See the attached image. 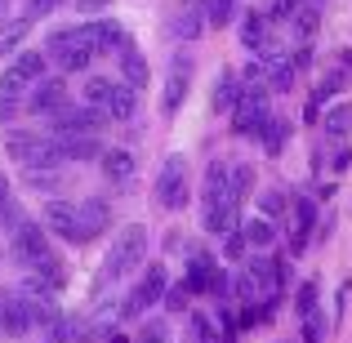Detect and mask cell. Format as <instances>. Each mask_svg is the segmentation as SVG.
<instances>
[{
    "label": "cell",
    "instance_id": "d6986e66",
    "mask_svg": "<svg viewBox=\"0 0 352 343\" xmlns=\"http://www.w3.org/2000/svg\"><path fill=\"white\" fill-rule=\"evenodd\" d=\"M63 103V80H36V85L32 89H27V112H54V107H58Z\"/></svg>",
    "mask_w": 352,
    "mask_h": 343
},
{
    "label": "cell",
    "instance_id": "7dc6e473",
    "mask_svg": "<svg viewBox=\"0 0 352 343\" xmlns=\"http://www.w3.org/2000/svg\"><path fill=\"white\" fill-rule=\"evenodd\" d=\"M0 312H5V290H0Z\"/></svg>",
    "mask_w": 352,
    "mask_h": 343
},
{
    "label": "cell",
    "instance_id": "cb8c5ba5",
    "mask_svg": "<svg viewBox=\"0 0 352 343\" xmlns=\"http://www.w3.org/2000/svg\"><path fill=\"white\" fill-rule=\"evenodd\" d=\"M312 228H317V206H312L308 197H303V201H294V254H299V250L308 245Z\"/></svg>",
    "mask_w": 352,
    "mask_h": 343
},
{
    "label": "cell",
    "instance_id": "f6af8a7d",
    "mask_svg": "<svg viewBox=\"0 0 352 343\" xmlns=\"http://www.w3.org/2000/svg\"><path fill=\"white\" fill-rule=\"evenodd\" d=\"M5 201H9V179L0 174V210H5Z\"/></svg>",
    "mask_w": 352,
    "mask_h": 343
},
{
    "label": "cell",
    "instance_id": "f35d334b",
    "mask_svg": "<svg viewBox=\"0 0 352 343\" xmlns=\"http://www.w3.org/2000/svg\"><path fill=\"white\" fill-rule=\"evenodd\" d=\"M303 343H326V317H321V308L303 317Z\"/></svg>",
    "mask_w": 352,
    "mask_h": 343
},
{
    "label": "cell",
    "instance_id": "d4e9b609",
    "mask_svg": "<svg viewBox=\"0 0 352 343\" xmlns=\"http://www.w3.org/2000/svg\"><path fill=\"white\" fill-rule=\"evenodd\" d=\"M120 71H125V85H147V58H143V54H138L134 49V45H120Z\"/></svg>",
    "mask_w": 352,
    "mask_h": 343
},
{
    "label": "cell",
    "instance_id": "44dd1931",
    "mask_svg": "<svg viewBox=\"0 0 352 343\" xmlns=\"http://www.w3.org/2000/svg\"><path fill=\"white\" fill-rule=\"evenodd\" d=\"M63 147V161H89V156H103L94 134H54Z\"/></svg>",
    "mask_w": 352,
    "mask_h": 343
},
{
    "label": "cell",
    "instance_id": "6da1fadb",
    "mask_svg": "<svg viewBox=\"0 0 352 343\" xmlns=\"http://www.w3.org/2000/svg\"><path fill=\"white\" fill-rule=\"evenodd\" d=\"M85 98L107 120H134V112H138V89L134 85H112L107 76H94V80H89V85H85Z\"/></svg>",
    "mask_w": 352,
    "mask_h": 343
},
{
    "label": "cell",
    "instance_id": "836d02e7",
    "mask_svg": "<svg viewBox=\"0 0 352 343\" xmlns=\"http://www.w3.org/2000/svg\"><path fill=\"white\" fill-rule=\"evenodd\" d=\"M228 179H232V197H250V188H254V165H228Z\"/></svg>",
    "mask_w": 352,
    "mask_h": 343
},
{
    "label": "cell",
    "instance_id": "52a82bcc",
    "mask_svg": "<svg viewBox=\"0 0 352 343\" xmlns=\"http://www.w3.org/2000/svg\"><path fill=\"white\" fill-rule=\"evenodd\" d=\"M9 156H18L23 165H58L63 161V147L58 138H41V134H9L5 138Z\"/></svg>",
    "mask_w": 352,
    "mask_h": 343
},
{
    "label": "cell",
    "instance_id": "74e56055",
    "mask_svg": "<svg viewBox=\"0 0 352 343\" xmlns=\"http://www.w3.org/2000/svg\"><path fill=\"white\" fill-rule=\"evenodd\" d=\"M134 343H170V326H165V321H143Z\"/></svg>",
    "mask_w": 352,
    "mask_h": 343
},
{
    "label": "cell",
    "instance_id": "7402d4cb",
    "mask_svg": "<svg viewBox=\"0 0 352 343\" xmlns=\"http://www.w3.org/2000/svg\"><path fill=\"white\" fill-rule=\"evenodd\" d=\"M267 14H258V9H250V14H241V45L245 49H263L267 45Z\"/></svg>",
    "mask_w": 352,
    "mask_h": 343
},
{
    "label": "cell",
    "instance_id": "ee69618b",
    "mask_svg": "<svg viewBox=\"0 0 352 343\" xmlns=\"http://www.w3.org/2000/svg\"><path fill=\"white\" fill-rule=\"evenodd\" d=\"M58 5H63V0H27V18L36 23L41 14H50V9H58Z\"/></svg>",
    "mask_w": 352,
    "mask_h": 343
},
{
    "label": "cell",
    "instance_id": "ac0fdd59",
    "mask_svg": "<svg viewBox=\"0 0 352 343\" xmlns=\"http://www.w3.org/2000/svg\"><path fill=\"white\" fill-rule=\"evenodd\" d=\"M80 232H85V241H94L98 232H103L107 223H112V206H107L103 197H89V201H80Z\"/></svg>",
    "mask_w": 352,
    "mask_h": 343
},
{
    "label": "cell",
    "instance_id": "7bdbcfd3",
    "mask_svg": "<svg viewBox=\"0 0 352 343\" xmlns=\"http://www.w3.org/2000/svg\"><path fill=\"white\" fill-rule=\"evenodd\" d=\"M303 0H272V9H267V23H290L294 14H299Z\"/></svg>",
    "mask_w": 352,
    "mask_h": 343
},
{
    "label": "cell",
    "instance_id": "d590c367",
    "mask_svg": "<svg viewBox=\"0 0 352 343\" xmlns=\"http://www.w3.org/2000/svg\"><path fill=\"white\" fill-rule=\"evenodd\" d=\"M245 250H250V241H245V232H241V223L232 232H223V254H228V263H241V258H245Z\"/></svg>",
    "mask_w": 352,
    "mask_h": 343
},
{
    "label": "cell",
    "instance_id": "d6a6232c",
    "mask_svg": "<svg viewBox=\"0 0 352 343\" xmlns=\"http://www.w3.org/2000/svg\"><path fill=\"white\" fill-rule=\"evenodd\" d=\"M236 18V0H206V23L210 27H228Z\"/></svg>",
    "mask_w": 352,
    "mask_h": 343
},
{
    "label": "cell",
    "instance_id": "681fc988",
    "mask_svg": "<svg viewBox=\"0 0 352 343\" xmlns=\"http://www.w3.org/2000/svg\"><path fill=\"white\" fill-rule=\"evenodd\" d=\"M281 343H290V339H281Z\"/></svg>",
    "mask_w": 352,
    "mask_h": 343
},
{
    "label": "cell",
    "instance_id": "83f0119b",
    "mask_svg": "<svg viewBox=\"0 0 352 343\" xmlns=\"http://www.w3.org/2000/svg\"><path fill=\"white\" fill-rule=\"evenodd\" d=\"M285 134H290V120H281V116H267V120H263V129H258V138H263L267 156H276V152L285 147Z\"/></svg>",
    "mask_w": 352,
    "mask_h": 343
},
{
    "label": "cell",
    "instance_id": "484cf974",
    "mask_svg": "<svg viewBox=\"0 0 352 343\" xmlns=\"http://www.w3.org/2000/svg\"><path fill=\"white\" fill-rule=\"evenodd\" d=\"M214 258L210 254H192V263H188V285H192V294H210V281H214Z\"/></svg>",
    "mask_w": 352,
    "mask_h": 343
},
{
    "label": "cell",
    "instance_id": "bcb514c9",
    "mask_svg": "<svg viewBox=\"0 0 352 343\" xmlns=\"http://www.w3.org/2000/svg\"><path fill=\"white\" fill-rule=\"evenodd\" d=\"M103 343H134V339H129V335H120V330H112V335H107Z\"/></svg>",
    "mask_w": 352,
    "mask_h": 343
},
{
    "label": "cell",
    "instance_id": "4dcf8cb0",
    "mask_svg": "<svg viewBox=\"0 0 352 343\" xmlns=\"http://www.w3.org/2000/svg\"><path fill=\"white\" fill-rule=\"evenodd\" d=\"M27 32H32V18H14V23H9V27H0V54H14L18 49V45H23L27 41Z\"/></svg>",
    "mask_w": 352,
    "mask_h": 343
},
{
    "label": "cell",
    "instance_id": "8992f818",
    "mask_svg": "<svg viewBox=\"0 0 352 343\" xmlns=\"http://www.w3.org/2000/svg\"><path fill=\"white\" fill-rule=\"evenodd\" d=\"M161 294H165V263H147V272L138 276L129 299L120 303V317H143L152 303H161Z\"/></svg>",
    "mask_w": 352,
    "mask_h": 343
},
{
    "label": "cell",
    "instance_id": "1f68e13d",
    "mask_svg": "<svg viewBox=\"0 0 352 343\" xmlns=\"http://www.w3.org/2000/svg\"><path fill=\"white\" fill-rule=\"evenodd\" d=\"M290 23H294V32H299V41H312V36H317V23H321L317 5H299V14H294Z\"/></svg>",
    "mask_w": 352,
    "mask_h": 343
},
{
    "label": "cell",
    "instance_id": "5bb4252c",
    "mask_svg": "<svg viewBox=\"0 0 352 343\" xmlns=\"http://www.w3.org/2000/svg\"><path fill=\"white\" fill-rule=\"evenodd\" d=\"M80 36H85V45L94 54H112L125 45V32H120V23L112 18H94V23H80Z\"/></svg>",
    "mask_w": 352,
    "mask_h": 343
},
{
    "label": "cell",
    "instance_id": "c3c4849f",
    "mask_svg": "<svg viewBox=\"0 0 352 343\" xmlns=\"http://www.w3.org/2000/svg\"><path fill=\"white\" fill-rule=\"evenodd\" d=\"M0 18H5V0H0Z\"/></svg>",
    "mask_w": 352,
    "mask_h": 343
},
{
    "label": "cell",
    "instance_id": "4316f807",
    "mask_svg": "<svg viewBox=\"0 0 352 343\" xmlns=\"http://www.w3.org/2000/svg\"><path fill=\"white\" fill-rule=\"evenodd\" d=\"M241 232H245V241H250V250H272L276 245V228H272V219H250V223H241Z\"/></svg>",
    "mask_w": 352,
    "mask_h": 343
},
{
    "label": "cell",
    "instance_id": "30bf717a",
    "mask_svg": "<svg viewBox=\"0 0 352 343\" xmlns=\"http://www.w3.org/2000/svg\"><path fill=\"white\" fill-rule=\"evenodd\" d=\"M188 85H192V54H174L170 63V76H165V94H161V112L174 116L188 98Z\"/></svg>",
    "mask_w": 352,
    "mask_h": 343
},
{
    "label": "cell",
    "instance_id": "3957f363",
    "mask_svg": "<svg viewBox=\"0 0 352 343\" xmlns=\"http://www.w3.org/2000/svg\"><path fill=\"white\" fill-rule=\"evenodd\" d=\"M143 258H147V228H143V223L120 228V232H116V241H112V254H107V276H125V272H134Z\"/></svg>",
    "mask_w": 352,
    "mask_h": 343
},
{
    "label": "cell",
    "instance_id": "e575fe53",
    "mask_svg": "<svg viewBox=\"0 0 352 343\" xmlns=\"http://www.w3.org/2000/svg\"><path fill=\"white\" fill-rule=\"evenodd\" d=\"M192 335H197V343H223V335H219V326H214L210 312H197V317H192Z\"/></svg>",
    "mask_w": 352,
    "mask_h": 343
},
{
    "label": "cell",
    "instance_id": "7c38bea8",
    "mask_svg": "<svg viewBox=\"0 0 352 343\" xmlns=\"http://www.w3.org/2000/svg\"><path fill=\"white\" fill-rule=\"evenodd\" d=\"M232 197V179H228V165L223 161H210L206 165V183H201V210H214V206H228Z\"/></svg>",
    "mask_w": 352,
    "mask_h": 343
},
{
    "label": "cell",
    "instance_id": "8d00e7d4",
    "mask_svg": "<svg viewBox=\"0 0 352 343\" xmlns=\"http://www.w3.org/2000/svg\"><path fill=\"white\" fill-rule=\"evenodd\" d=\"M161 303H165V308H170V312H183V308H188V303H192V285H188V281H179V285H165Z\"/></svg>",
    "mask_w": 352,
    "mask_h": 343
},
{
    "label": "cell",
    "instance_id": "e0dca14e",
    "mask_svg": "<svg viewBox=\"0 0 352 343\" xmlns=\"http://www.w3.org/2000/svg\"><path fill=\"white\" fill-rule=\"evenodd\" d=\"M23 183L32 192H63V183H67V170L58 165H23Z\"/></svg>",
    "mask_w": 352,
    "mask_h": 343
},
{
    "label": "cell",
    "instance_id": "4fadbf2b",
    "mask_svg": "<svg viewBox=\"0 0 352 343\" xmlns=\"http://www.w3.org/2000/svg\"><path fill=\"white\" fill-rule=\"evenodd\" d=\"M258 58H263V71H267V89H276V94H285V89H294V58L281 49H272V45H263L258 49Z\"/></svg>",
    "mask_w": 352,
    "mask_h": 343
},
{
    "label": "cell",
    "instance_id": "2e32d148",
    "mask_svg": "<svg viewBox=\"0 0 352 343\" xmlns=\"http://www.w3.org/2000/svg\"><path fill=\"white\" fill-rule=\"evenodd\" d=\"M98 165H103V179L116 183V188L134 183V174H138L134 152H125V147H112V152H103V156H98Z\"/></svg>",
    "mask_w": 352,
    "mask_h": 343
},
{
    "label": "cell",
    "instance_id": "f546056e",
    "mask_svg": "<svg viewBox=\"0 0 352 343\" xmlns=\"http://www.w3.org/2000/svg\"><path fill=\"white\" fill-rule=\"evenodd\" d=\"M236 98H241V76L223 71V76H219V85H214V107H219V112H232Z\"/></svg>",
    "mask_w": 352,
    "mask_h": 343
},
{
    "label": "cell",
    "instance_id": "9c48e42d",
    "mask_svg": "<svg viewBox=\"0 0 352 343\" xmlns=\"http://www.w3.org/2000/svg\"><path fill=\"white\" fill-rule=\"evenodd\" d=\"M45 116H50L54 134H94V129L107 120L98 107H67V103H58L54 112H45Z\"/></svg>",
    "mask_w": 352,
    "mask_h": 343
},
{
    "label": "cell",
    "instance_id": "f1b7e54d",
    "mask_svg": "<svg viewBox=\"0 0 352 343\" xmlns=\"http://www.w3.org/2000/svg\"><path fill=\"white\" fill-rule=\"evenodd\" d=\"M321 125H326V138H348V134H352V103L330 107Z\"/></svg>",
    "mask_w": 352,
    "mask_h": 343
},
{
    "label": "cell",
    "instance_id": "277c9868",
    "mask_svg": "<svg viewBox=\"0 0 352 343\" xmlns=\"http://www.w3.org/2000/svg\"><path fill=\"white\" fill-rule=\"evenodd\" d=\"M45 63H50V58H45L41 49H23V54H18V58L5 67V80H0V98H23L27 89H32L36 80L45 76Z\"/></svg>",
    "mask_w": 352,
    "mask_h": 343
},
{
    "label": "cell",
    "instance_id": "9a60e30c",
    "mask_svg": "<svg viewBox=\"0 0 352 343\" xmlns=\"http://www.w3.org/2000/svg\"><path fill=\"white\" fill-rule=\"evenodd\" d=\"M206 27H210L206 23V0H183L179 14H174V23H170V32L179 36V41H197Z\"/></svg>",
    "mask_w": 352,
    "mask_h": 343
},
{
    "label": "cell",
    "instance_id": "60d3db41",
    "mask_svg": "<svg viewBox=\"0 0 352 343\" xmlns=\"http://www.w3.org/2000/svg\"><path fill=\"white\" fill-rule=\"evenodd\" d=\"M258 210H263V219H276V214L290 210V201H285V192H263V197H258Z\"/></svg>",
    "mask_w": 352,
    "mask_h": 343
},
{
    "label": "cell",
    "instance_id": "ba28073f",
    "mask_svg": "<svg viewBox=\"0 0 352 343\" xmlns=\"http://www.w3.org/2000/svg\"><path fill=\"white\" fill-rule=\"evenodd\" d=\"M50 254V236H45V228L41 223H18L14 232H9V258L14 263H23V267H32L36 258H45Z\"/></svg>",
    "mask_w": 352,
    "mask_h": 343
},
{
    "label": "cell",
    "instance_id": "ffe728a7",
    "mask_svg": "<svg viewBox=\"0 0 352 343\" xmlns=\"http://www.w3.org/2000/svg\"><path fill=\"white\" fill-rule=\"evenodd\" d=\"M23 330H32V317H27V303L23 294H9L5 290V312H0V335H23Z\"/></svg>",
    "mask_w": 352,
    "mask_h": 343
},
{
    "label": "cell",
    "instance_id": "603a6c76",
    "mask_svg": "<svg viewBox=\"0 0 352 343\" xmlns=\"http://www.w3.org/2000/svg\"><path fill=\"white\" fill-rule=\"evenodd\" d=\"M236 223H241V201H228V206L206 210V232L210 236H223V232H232Z\"/></svg>",
    "mask_w": 352,
    "mask_h": 343
},
{
    "label": "cell",
    "instance_id": "b9f144b4",
    "mask_svg": "<svg viewBox=\"0 0 352 343\" xmlns=\"http://www.w3.org/2000/svg\"><path fill=\"white\" fill-rule=\"evenodd\" d=\"M317 281H303L299 285V299H294V308H299V317H308V312H317Z\"/></svg>",
    "mask_w": 352,
    "mask_h": 343
},
{
    "label": "cell",
    "instance_id": "8fae6325",
    "mask_svg": "<svg viewBox=\"0 0 352 343\" xmlns=\"http://www.w3.org/2000/svg\"><path fill=\"white\" fill-rule=\"evenodd\" d=\"M45 228H50L54 236L72 241V245H85V232H80V210L72 206V201H50V206H45Z\"/></svg>",
    "mask_w": 352,
    "mask_h": 343
},
{
    "label": "cell",
    "instance_id": "ab89813d",
    "mask_svg": "<svg viewBox=\"0 0 352 343\" xmlns=\"http://www.w3.org/2000/svg\"><path fill=\"white\" fill-rule=\"evenodd\" d=\"M326 165H330L335 174H344L348 165H352V147H348V143H339V138H335V143H330V152H326Z\"/></svg>",
    "mask_w": 352,
    "mask_h": 343
},
{
    "label": "cell",
    "instance_id": "7a4b0ae2",
    "mask_svg": "<svg viewBox=\"0 0 352 343\" xmlns=\"http://www.w3.org/2000/svg\"><path fill=\"white\" fill-rule=\"evenodd\" d=\"M45 58H54L63 71H85L89 58H94V49L85 45L80 27H58V32L45 41Z\"/></svg>",
    "mask_w": 352,
    "mask_h": 343
},
{
    "label": "cell",
    "instance_id": "5b68a950",
    "mask_svg": "<svg viewBox=\"0 0 352 343\" xmlns=\"http://www.w3.org/2000/svg\"><path fill=\"white\" fill-rule=\"evenodd\" d=\"M183 201H188V156H165L156 174V206L183 210Z\"/></svg>",
    "mask_w": 352,
    "mask_h": 343
}]
</instances>
